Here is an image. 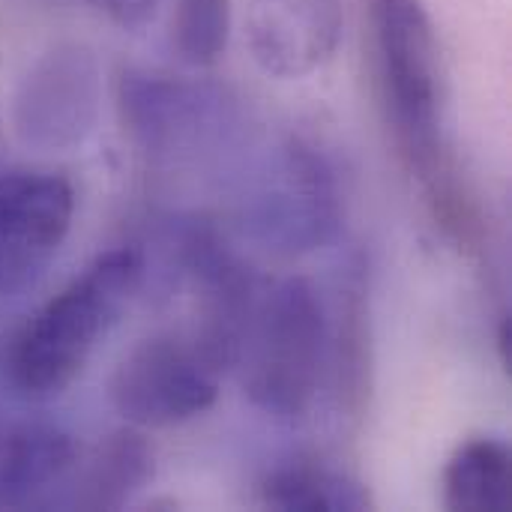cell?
Listing matches in <instances>:
<instances>
[{
    "label": "cell",
    "mask_w": 512,
    "mask_h": 512,
    "mask_svg": "<svg viewBox=\"0 0 512 512\" xmlns=\"http://www.w3.org/2000/svg\"><path fill=\"white\" fill-rule=\"evenodd\" d=\"M375 72L399 150L426 186L435 213L459 237L471 234V210L453 177L444 144V60L423 0H366Z\"/></svg>",
    "instance_id": "1"
},
{
    "label": "cell",
    "mask_w": 512,
    "mask_h": 512,
    "mask_svg": "<svg viewBox=\"0 0 512 512\" xmlns=\"http://www.w3.org/2000/svg\"><path fill=\"white\" fill-rule=\"evenodd\" d=\"M141 279L144 255L132 246L111 249L87 264L12 336L3 354L9 384L27 399L63 393L123 318Z\"/></svg>",
    "instance_id": "2"
},
{
    "label": "cell",
    "mask_w": 512,
    "mask_h": 512,
    "mask_svg": "<svg viewBox=\"0 0 512 512\" xmlns=\"http://www.w3.org/2000/svg\"><path fill=\"white\" fill-rule=\"evenodd\" d=\"M330 357V318L315 285L303 276L258 285L246 312L234 369L249 402L294 423L306 417Z\"/></svg>",
    "instance_id": "3"
},
{
    "label": "cell",
    "mask_w": 512,
    "mask_h": 512,
    "mask_svg": "<svg viewBox=\"0 0 512 512\" xmlns=\"http://www.w3.org/2000/svg\"><path fill=\"white\" fill-rule=\"evenodd\" d=\"M117 111L129 138L159 162L195 159L225 141L237 99L207 81L129 66L117 78Z\"/></svg>",
    "instance_id": "4"
},
{
    "label": "cell",
    "mask_w": 512,
    "mask_h": 512,
    "mask_svg": "<svg viewBox=\"0 0 512 512\" xmlns=\"http://www.w3.org/2000/svg\"><path fill=\"white\" fill-rule=\"evenodd\" d=\"M252 234L282 255H306L336 240L342 192L330 159L303 138H288L261 168L246 201Z\"/></svg>",
    "instance_id": "5"
},
{
    "label": "cell",
    "mask_w": 512,
    "mask_h": 512,
    "mask_svg": "<svg viewBox=\"0 0 512 512\" xmlns=\"http://www.w3.org/2000/svg\"><path fill=\"white\" fill-rule=\"evenodd\" d=\"M222 369L189 336L138 342L111 378V405L135 429H168L210 411Z\"/></svg>",
    "instance_id": "6"
},
{
    "label": "cell",
    "mask_w": 512,
    "mask_h": 512,
    "mask_svg": "<svg viewBox=\"0 0 512 512\" xmlns=\"http://www.w3.org/2000/svg\"><path fill=\"white\" fill-rule=\"evenodd\" d=\"M102 108V72L81 42L45 51L15 93V132L36 150H72L90 138Z\"/></svg>",
    "instance_id": "7"
},
{
    "label": "cell",
    "mask_w": 512,
    "mask_h": 512,
    "mask_svg": "<svg viewBox=\"0 0 512 512\" xmlns=\"http://www.w3.org/2000/svg\"><path fill=\"white\" fill-rule=\"evenodd\" d=\"M75 216V192L51 171H9L0 177V297L39 282Z\"/></svg>",
    "instance_id": "8"
},
{
    "label": "cell",
    "mask_w": 512,
    "mask_h": 512,
    "mask_svg": "<svg viewBox=\"0 0 512 512\" xmlns=\"http://www.w3.org/2000/svg\"><path fill=\"white\" fill-rule=\"evenodd\" d=\"M342 30V0H246L252 60L273 78L297 81L327 66Z\"/></svg>",
    "instance_id": "9"
},
{
    "label": "cell",
    "mask_w": 512,
    "mask_h": 512,
    "mask_svg": "<svg viewBox=\"0 0 512 512\" xmlns=\"http://www.w3.org/2000/svg\"><path fill=\"white\" fill-rule=\"evenodd\" d=\"M75 465V441L57 426H24L0 453V507H27Z\"/></svg>",
    "instance_id": "10"
},
{
    "label": "cell",
    "mask_w": 512,
    "mask_h": 512,
    "mask_svg": "<svg viewBox=\"0 0 512 512\" xmlns=\"http://www.w3.org/2000/svg\"><path fill=\"white\" fill-rule=\"evenodd\" d=\"M156 474V456L147 438L132 426L108 435L93 453L75 504L84 510H120L141 489L150 486Z\"/></svg>",
    "instance_id": "11"
},
{
    "label": "cell",
    "mask_w": 512,
    "mask_h": 512,
    "mask_svg": "<svg viewBox=\"0 0 512 512\" xmlns=\"http://www.w3.org/2000/svg\"><path fill=\"white\" fill-rule=\"evenodd\" d=\"M261 504L279 512L372 510L369 492L354 477L312 459H294L273 468L261 483Z\"/></svg>",
    "instance_id": "12"
},
{
    "label": "cell",
    "mask_w": 512,
    "mask_h": 512,
    "mask_svg": "<svg viewBox=\"0 0 512 512\" xmlns=\"http://www.w3.org/2000/svg\"><path fill=\"white\" fill-rule=\"evenodd\" d=\"M444 507L456 512L510 510V447L498 438L465 441L444 468Z\"/></svg>",
    "instance_id": "13"
},
{
    "label": "cell",
    "mask_w": 512,
    "mask_h": 512,
    "mask_svg": "<svg viewBox=\"0 0 512 512\" xmlns=\"http://www.w3.org/2000/svg\"><path fill=\"white\" fill-rule=\"evenodd\" d=\"M330 357L339 381V402H345L351 411H360V399L366 393V372H369V339H366V303H363V282L360 273L348 276L342 309H339V327L336 336L330 330Z\"/></svg>",
    "instance_id": "14"
},
{
    "label": "cell",
    "mask_w": 512,
    "mask_h": 512,
    "mask_svg": "<svg viewBox=\"0 0 512 512\" xmlns=\"http://www.w3.org/2000/svg\"><path fill=\"white\" fill-rule=\"evenodd\" d=\"M231 39V0H174L171 48L180 63L210 69L225 57Z\"/></svg>",
    "instance_id": "15"
},
{
    "label": "cell",
    "mask_w": 512,
    "mask_h": 512,
    "mask_svg": "<svg viewBox=\"0 0 512 512\" xmlns=\"http://www.w3.org/2000/svg\"><path fill=\"white\" fill-rule=\"evenodd\" d=\"M162 0H90L96 12H102L111 24L123 30H138L147 21H153Z\"/></svg>",
    "instance_id": "16"
}]
</instances>
